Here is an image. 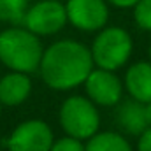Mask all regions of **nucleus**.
Segmentation results:
<instances>
[{
    "label": "nucleus",
    "instance_id": "7ed1b4c3",
    "mask_svg": "<svg viewBox=\"0 0 151 151\" xmlns=\"http://www.w3.org/2000/svg\"><path fill=\"white\" fill-rule=\"evenodd\" d=\"M132 37L127 30L119 27H109L104 28L93 40L90 53L93 58V63L100 69L107 70H118L123 67L130 55H132Z\"/></svg>",
    "mask_w": 151,
    "mask_h": 151
},
{
    "label": "nucleus",
    "instance_id": "6e6552de",
    "mask_svg": "<svg viewBox=\"0 0 151 151\" xmlns=\"http://www.w3.org/2000/svg\"><path fill=\"white\" fill-rule=\"evenodd\" d=\"M86 88V93L90 97V100L97 106H116L121 102L123 97V83L119 81V77L114 74V70L107 69H93L86 81L83 83Z\"/></svg>",
    "mask_w": 151,
    "mask_h": 151
},
{
    "label": "nucleus",
    "instance_id": "dca6fc26",
    "mask_svg": "<svg viewBox=\"0 0 151 151\" xmlns=\"http://www.w3.org/2000/svg\"><path fill=\"white\" fill-rule=\"evenodd\" d=\"M137 151H151V127H148V128L139 135Z\"/></svg>",
    "mask_w": 151,
    "mask_h": 151
},
{
    "label": "nucleus",
    "instance_id": "a211bd4d",
    "mask_svg": "<svg viewBox=\"0 0 151 151\" xmlns=\"http://www.w3.org/2000/svg\"><path fill=\"white\" fill-rule=\"evenodd\" d=\"M144 114H146V123H148V127H151V102L144 104Z\"/></svg>",
    "mask_w": 151,
    "mask_h": 151
},
{
    "label": "nucleus",
    "instance_id": "1a4fd4ad",
    "mask_svg": "<svg viewBox=\"0 0 151 151\" xmlns=\"http://www.w3.org/2000/svg\"><path fill=\"white\" fill-rule=\"evenodd\" d=\"M32 91V81L25 72L12 70L0 79V102L2 106H19L28 99Z\"/></svg>",
    "mask_w": 151,
    "mask_h": 151
},
{
    "label": "nucleus",
    "instance_id": "9d476101",
    "mask_svg": "<svg viewBox=\"0 0 151 151\" xmlns=\"http://www.w3.org/2000/svg\"><path fill=\"white\" fill-rule=\"evenodd\" d=\"M125 88L132 99L148 104L151 102V62H137L125 74Z\"/></svg>",
    "mask_w": 151,
    "mask_h": 151
},
{
    "label": "nucleus",
    "instance_id": "0eeeda50",
    "mask_svg": "<svg viewBox=\"0 0 151 151\" xmlns=\"http://www.w3.org/2000/svg\"><path fill=\"white\" fill-rule=\"evenodd\" d=\"M67 21L84 32H97L104 28L109 18L106 0H69L65 4Z\"/></svg>",
    "mask_w": 151,
    "mask_h": 151
},
{
    "label": "nucleus",
    "instance_id": "9b49d317",
    "mask_svg": "<svg viewBox=\"0 0 151 151\" xmlns=\"http://www.w3.org/2000/svg\"><path fill=\"white\" fill-rule=\"evenodd\" d=\"M116 123L123 132H127L130 135H141L148 128L144 104L135 99H128V100L121 102L116 111Z\"/></svg>",
    "mask_w": 151,
    "mask_h": 151
},
{
    "label": "nucleus",
    "instance_id": "4468645a",
    "mask_svg": "<svg viewBox=\"0 0 151 151\" xmlns=\"http://www.w3.org/2000/svg\"><path fill=\"white\" fill-rule=\"evenodd\" d=\"M134 19L139 28L151 30V0H139L134 5Z\"/></svg>",
    "mask_w": 151,
    "mask_h": 151
},
{
    "label": "nucleus",
    "instance_id": "423d86ee",
    "mask_svg": "<svg viewBox=\"0 0 151 151\" xmlns=\"http://www.w3.org/2000/svg\"><path fill=\"white\" fill-rule=\"evenodd\" d=\"M51 144L53 132L49 125L40 119L23 121L7 139L9 151H49Z\"/></svg>",
    "mask_w": 151,
    "mask_h": 151
},
{
    "label": "nucleus",
    "instance_id": "aec40b11",
    "mask_svg": "<svg viewBox=\"0 0 151 151\" xmlns=\"http://www.w3.org/2000/svg\"><path fill=\"white\" fill-rule=\"evenodd\" d=\"M150 58H151V46H150Z\"/></svg>",
    "mask_w": 151,
    "mask_h": 151
},
{
    "label": "nucleus",
    "instance_id": "f257e3e1",
    "mask_svg": "<svg viewBox=\"0 0 151 151\" xmlns=\"http://www.w3.org/2000/svg\"><path fill=\"white\" fill-rule=\"evenodd\" d=\"M93 65L91 53L84 44L65 39L51 44L42 53L39 70L49 88L63 91L83 84Z\"/></svg>",
    "mask_w": 151,
    "mask_h": 151
},
{
    "label": "nucleus",
    "instance_id": "f3484780",
    "mask_svg": "<svg viewBox=\"0 0 151 151\" xmlns=\"http://www.w3.org/2000/svg\"><path fill=\"white\" fill-rule=\"evenodd\" d=\"M111 5L114 7H121V9H127V7H134L139 0H107Z\"/></svg>",
    "mask_w": 151,
    "mask_h": 151
},
{
    "label": "nucleus",
    "instance_id": "20e7f679",
    "mask_svg": "<svg viewBox=\"0 0 151 151\" xmlns=\"http://www.w3.org/2000/svg\"><path fill=\"white\" fill-rule=\"evenodd\" d=\"M60 125L67 135L76 139H90L93 134L99 132L100 116L97 106L81 95L69 97L60 107Z\"/></svg>",
    "mask_w": 151,
    "mask_h": 151
},
{
    "label": "nucleus",
    "instance_id": "6ab92c4d",
    "mask_svg": "<svg viewBox=\"0 0 151 151\" xmlns=\"http://www.w3.org/2000/svg\"><path fill=\"white\" fill-rule=\"evenodd\" d=\"M0 113H2V102H0Z\"/></svg>",
    "mask_w": 151,
    "mask_h": 151
},
{
    "label": "nucleus",
    "instance_id": "ddd939ff",
    "mask_svg": "<svg viewBox=\"0 0 151 151\" xmlns=\"http://www.w3.org/2000/svg\"><path fill=\"white\" fill-rule=\"evenodd\" d=\"M28 0H0V21H21Z\"/></svg>",
    "mask_w": 151,
    "mask_h": 151
},
{
    "label": "nucleus",
    "instance_id": "2eb2a0df",
    "mask_svg": "<svg viewBox=\"0 0 151 151\" xmlns=\"http://www.w3.org/2000/svg\"><path fill=\"white\" fill-rule=\"evenodd\" d=\"M49 151H84V146H83L81 139L67 135V137H62L58 141H53Z\"/></svg>",
    "mask_w": 151,
    "mask_h": 151
},
{
    "label": "nucleus",
    "instance_id": "f8f14e48",
    "mask_svg": "<svg viewBox=\"0 0 151 151\" xmlns=\"http://www.w3.org/2000/svg\"><path fill=\"white\" fill-rule=\"evenodd\" d=\"M84 151H132V146L121 134L97 132L88 139Z\"/></svg>",
    "mask_w": 151,
    "mask_h": 151
},
{
    "label": "nucleus",
    "instance_id": "39448f33",
    "mask_svg": "<svg viewBox=\"0 0 151 151\" xmlns=\"http://www.w3.org/2000/svg\"><path fill=\"white\" fill-rule=\"evenodd\" d=\"M23 23L35 35H53L67 23L65 4L58 0H40L25 11Z\"/></svg>",
    "mask_w": 151,
    "mask_h": 151
},
{
    "label": "nucleus",
    "instance_id": "f03ea898",
    "mask_svg": "<svg viewBox=\"0 0 151 151\" xmlns=\"http://www.w3.org/2000/svg\"><path fill=\"white\" fill-rule=\"evenodd\" d=\"M42 53L39 35L28 28H7L0 32V62L11 70L25 74L35 72Z\"/></svg>",
    "mask_w": 151,
    "mask_h": 151
}]
</instances>
